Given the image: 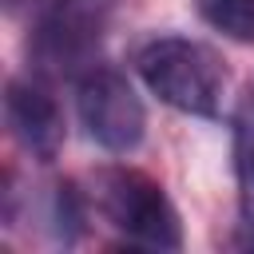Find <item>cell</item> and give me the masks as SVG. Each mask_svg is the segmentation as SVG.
<instances>
[{
	"label": "cell",
	"mask_w": 254,
	"mask_h": 254,
	"mask_svg": "<svg viewBox=\"0 0 254 254\" xmlns=\"http://www.w3.org/2000/svg\"><path fill=\"white\" fill-rule=\"evenodd\" d=\"M135 67L159 103L198 119H214L222 111L230 71L210 44L190 36H155L139 48Z\"/></svg>",
	"instance_id": "6da1fadb"
},
{
	"label": "cell",
	"mask_w": 254,
	"mask_h": 254,
	"mask_svg": "<svg viewBox=\"0 0 254 254\" xmlns=\"http://www.w3.org/2000/svg\"><path fill=\"white\" fill-rule=\"evenodd\" d=\"M87 198L103 214V222H111L131 242L151 246V250H179L183 246L179 210L167 198L163 183L151 179L147 171H139V167H103V171H95Z\"/></svg>",
	"instance_id": "7a4b0ae2"
},
{
	"label": "cell",
	"mask_w": 254,
	"mask_h": 254,
	"mask_svg": "<svg viewBox=\"0 0 254 254\" xmlns=\"http://www.w3.org/2000/svg\"><path fill=\"white\" fill-rule=\"evenodd\" d=\"M75 107H79V123L87 127L91 143H99L111 155L135 151L147 135L143 99L135 95L127 75H119L115 67L91 64L75 83Z\"/></svg>",
	"instance_id": "3957f363"
},
{
	"label": "cell",
	"mask_w": 254,
	"mask_h": 254,
	"mask_svg": "<svg viewBox=\"0 0 254 254\" xmlns=\"http://www.w3.org/2000/svg\"><path fill=\"white\" fill-rule=\"evenodd\" d=\"M111 4L115 0H48L36 32V56L56 67L83 64L103 36Z\"/></svg>",
	"instance_id": "277c9868"
},
{
	"label": "cell",
	"mask_w": 254,
	"mask_h": 254,
	"mask_svg": "<svg viewBox=\"0 0 254 254\" xmlns=\"http://www.w3.org/2000/svg\"><path fill=\"white\" fill-rule=\"evenodd\" d=\"M4 119L12 139L40 163H52L64 151V111L56 95L40 79H8L4 91Z\"/></svg>",
	"instance_id": "5b68a950"
},
{
	"label": "cell",
	"mask_w": 254,
	"mask_h": 254,
	"mask_svg": "<svg viewBox=\"0 0 254 254\" xmlns=\"http://www.w3.org/2000/svg\"><path fill=\"white\" fill-rule=\"evenodd\" d=\"M194 8L214 32L238 44H254V0H194Z\"/></svg>",
	"instance_id": "8992f818"
},
{
	"label": "cell",
	"mask_w": 254,
	"mask_h": 254,
	"mask_svg": "<svg viewBox=\"0 0 254 254\" xmlns=\"http://www.w3.org/2000/svg\"><path fill=\"white\" fill-rule=\"evenodd\" d=\"M234 175L242 190V210L254 218V99L234 119Z\"/></svg>",
	"instance_id": "52a82bcc"
},
{
	"label": "cell",
	"mask_w": 254,
	"mask_h": 254,
	"mask_svg": "<svg viewBox=\"0 0 254 254\" xmlns=\"http://www.w3.org/2000/svg\"><path fill=\"white\" fill-rule=\"evenodd\" d=\"M242 226H246V234L238 238V246H254V218H250V222H242Z\"/></svg>",
	"instance_id": "ba28073f"
},
{
	"label": "cell",
	"mask_w": 254,
	"mask_h": 254,
	"mask_svg": "<svg viewBox=\"0 0 254 254\" xmlns=\"http://www.w3.org/2000/svg\"><path fill=\"white\" fill-rule=\"evenodd\" d=\"M16 4H20V0H8V8H16Z\"/></svg>",
	"instance_id": "9c48e42d"
},
{
	"label": "cell",
	"mask_w": 254,
	"mask_h": 254,
	"mask_svg": "<svg viewBox=\"0 0 254 254\" xmlns=\"http://www.w3.org/2000/svg\"><path fill=\"white\" fill-rule=\"evenodd\" d=\"M250 95H254V79H250Z\"/></svg>",
	"instance_id": "30bf717a"
}]
</instances>
